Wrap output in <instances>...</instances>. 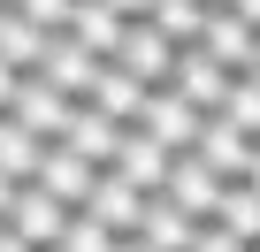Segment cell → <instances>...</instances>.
I'll list each match as a JSON object with an SVG mask.
<instances>
[{
  "label": "cell",
  "mask_w": 260,
  "mask_h": 252,
  "mask_svg": "<svg viewBox=\"0 0 260 252\" xmlns=\"http://www.w3.org/2000/svg\"><path fill=\"white\" fill-rule=\"evenodd\" d=\"M199 122H207V115H199V107H184V99L161 84V92H146V99H138L130 130H138V138H153L161 153H191V146H199Z\"/></svg>",
  "instance_id": "cell-1"
},
{
  "label": "cell",
  "mask_w": 260,
  "mask_h": 252,
  "mask_svg": "<svg viewBox=\"0 0 260 252\" xmlns=\"http://www.w3.org/2000/svg\"><path fill=\"white\" fill-rule=\"evenodd\" d=\"M252 31H260V8H252V0H207L199 46H207L222 69H245V54H252Z\"/></svg>",
  "instance_id": "cell-2"
},
{
  "label": "cell",
  "mask_w": 260,
  "mask_h": 252,
  "mask_svg": "<svg viewBox=\"0 0 260 252\" xmlns=\"http://www.w3.org/2000/svg\"><path fill=\"white\" fill-rule=\"evenodd\" d=\"M115 69H122V77H138L146 92H161V84L176 77V46H169L146 16H130V23H122V46H115Z\"/></svg>",
  "instance_id": "cell-3"
},
{
  "label": "cell",
  "mask_w": 260,
  "mask_h": 252,
  "mask_svg": "<svg viewBox=\"0 0 260 252\" xmlns=\"http://www.w3.org/2000/svg\"><path fill=\"white\" fill-rule=\"evenodd\" d=\"M169 92H176L184 107L214 115V107H222V92H230V69H222L207 46H176V77H169Z\"/></svg>",
  "instance_id": "cell-4"
},
{
  "label": "cell",
  "mask_w": 260,
  "mask_h": 252,
  "mask_svg": "<svg viewBox=\"0 0 260 252\" xmlns=\"http://www.w3.org/2000/svg\"><path fill=\"white\" fill-rule=\"evenodd\" d=\"M92 176H100V168H92V161H77V153H69L61 138H46V146H39V168H31V184H39L46 199H61L69 214L84 206V191H92Z\"/></svg>",
  "instance_id": "cell-5"
},
{
  "label": "cell",
  "mask_w": 260,
  "mask_h": 252,
  "mask_svg": "<svg viewBox=\"0 0 260 252\" xmlns=\"http://www.w3.org/2000/svg\"><path fill=\"white\" fill-rule=\"evenodd\" d=\"M69 107H77V99H61L46 77H23V84H16V99H8V122H16V130H31V138L46 146V138H61Z\"/></svg>",
  "instance_id": "cell-6"
},
{
  "label": "cell",
  "mask_w": 260,
  "mask_h": 252,
  "mask_svg": "<svg viewBox=\"0 0 260 252\" xmlns=\"http://www.w3.org/2000/svg\"><path fill=\"white\" fill-rule=\"evenodd\" d=\"M77 214H92V222H100L107 237H130V229H138V214H146V191H130V184H122L115 168H100Z\"/></svg>",
  "instance_id": "cell-7"
},
{
  "label": "cell",
  "mask_w": 260,
  "mask_h": 252,
  "mask_svg": "<svg viewBox=\"0 0 260 252\" xmlns=\"http://www.w3.org/2000/svg\"><path fill=\"white\" fill-rule=\"evenodd\" d=\"M61 222H69V206H61V199H46L39 184H16V206H8V222H0V229H16L31 252H54Z\"/></svg>",
  "instance_id": "cell-8"
},
{
  "label": "cell",
  "mask_w": 260,
  "mask_h": 252,
  "mask_svg": "<svg viewBox=\"0 0 260 252\" xmlns=\"http://www.w3.org/2000/svg\"><path fill=\"white\" fill-rule=\"evenodd\" d=\"M252 146H260V138H245L237 122L207 115V122H199V146H191V153H199V161H207L222 184H245V168H252Z\"/></svg>",
  "instance_id": "cell-9"
},
{
  "label": "cell",
  "mask_w": 260,
  "mask_h": 252,
  "mask_svg": "<svg viewBox=\"0 0 260 252\" xmlns=\"http://www.w3.org/2000/svg\"><path fill=\"white\" fill-rule=\"evenodd\" d=\"M31 77H46V84H54L61 99H84V92H92V77H100V61H92V54H84V46H77L69 31H54Z\"/></svg>",
  "instance_id": "cell-10"
},
{
  "label": "cell",
  "mask_w": 260,
  "mask_h": 252,
  "mask_svg": "<svg viewBox=\"0 0 260 252\" xmlns=\"http://www.w3.org/2000/svg\"><path fill=\"white\" fill-rule=\"evenodd\" d=\"M214 191H222V176H214L199 153H176V161H169V184H161L169 206H184L191 222H207V214H214Z\"/></svg>",
  "instance_id": "cell-11"
},
{
  "label": "cell",
  "mask_w": 260,
  "mask_h": 252,
  "mask_svg": "<svg viewBox=\"0 0 260 252\" xmlns=\"http://www.w3.org/2000/svg\"><path fill=\"white\" fill-rule=\"evenodd\" d=\"M61 146H69L77 161L107 168V161H115V146H122V122H107L100 107H84V99H77V107H69V122H61Z\"/></svg>",
  "instance_id": "cell-12"
},
{
  "label": "cell",
  "mask_w": 260,
  "mask_h": 252,
  "mask_svg": "<svg viewBox=\"0 0 260 252\" xmlns=\"http://www.w3.org/2000/svg\"><path fill=\"white\" fill-rule=\"evenodd\" d=\"M169 161H176V153H161V146H153V138H138V130H122V146H115V161H107V168H115L130 191H146V199H153V191L169 184Z\"/></svg>",
  "instance_id": "cell-13"
},
{
  "label": "cell",
  "mask_w": 260,
  "mask_h": 252,
  "mask_svg": "<svg viewBox=\"0 0 260 252\" xmlns=\"http://www.w3.org/2000/svg\"><path fill=\"white\" fill-rule=\"evenodd\" d=\"M92 61H115V46H122V16L107 8V0H69V23H61Z\"/></svg>",
  "instance_id": "cell-14"
},
{
  "label": "cell",
  "mask_w": 260,
  "mask_h": 252,
  "mask_svg": "<svg viewBox=\"0 0 260 252\" xmlns=\"http://www.w3.org/2000/svg\"><path fill=\"white\" fill-rule=\"evenodd\" d=\"M191 229H199V222H191L184 206H169V199L153 191V199H146V214H138V229H130V237H146L153 252H191Z\"/></svg>",
  "instance_id": "cell-15"
},
{
  "label": "cell",
  "mask_w": 260,
  "mask_h": 252,
  "mask_svg": "<svg viewBox=\"0 0 260 252\" xmlns=\"http://www.w3.org/2000/svg\"><path fill=\"white\" fill-rule=\"evenodd\" d=\"M138 99H146V84L122 77L115 61H100V77H92V92H84V107H100L107 122H122V130H130V115H138Z\"/></svg>",
  "instance_id": "cell-16"
},
{
  "label": "cell",
  "mask_w": 260,
  "mask_h": 252,
  "mask_svg": "<svg viewBox=\"0 0 260 252\" xmlns=\"http://www.w3.org/2000/svg\"><path fill=\"white\" fill-rule=\"evenodd\" d=\"M207 222H214V229H230L237 244H260V191H245V184H222Z\"/></svg>",
  "instance_id": "cell-17"
},
{
  "label": "cell",
  "mask_w": 260,
  "mask_h": 252,
  "mask_svg": "<svg viewBox=\"0 0 260 252\" xmlns=\"http://www.w3.org/2000/svg\"><path fill=\"white\" fill-rule=\"evenodd\" d=\"M146 23L169 39V46H199V23H207V0H146Z\"/></svg>",
  "instance_id": "cell-18"
},
{
  "label": "cell",
  "mask_w": 260,
  "mask_h": 252,
  "mask_svg": "<svg viewBox=\"0 0 260 252\" xmlns=\"http://www.w3.org/2000/svg\"><path fill=\"white\" fill-rule=\"evenodd\" d=\"M46 39H54V31L23 23L16 8H0V61H8V69H23V77H31V69H39V54H46Z\"/></svg>",
  "instance_id": "cell-19"
},
{
  "label": "cell",
  "mask_w": 260,
  "mask_h": 252,
  "mask_svg": "<svg viewBox=\"0 0 260 252\" xmlns=\"http://www.w3.org/2000/svg\"><path fill=\"white\" fill-rule=\"evenodd\" d=\"M222 122H237L245 138H260V77H245V69H230V92H222V107H214Z\"/></svg>",
  "instance_id": "cell-20"
},
{
  "label": "cell",
  "mask_w": 260,
  "mask_h": 252,
  "mask_svg": "<svg viewBox=\"0 0 260 252\" xmlns=\"http://www.w3.org/2000/svg\"><path fill=\"white\" fill-rule=\"evenodd\" d=\"M31 168H39V138L0 115V176H8V184H31Z\"/></svg>",
  "instance_id": "cell-21"
},
{
  "label": "cell",
  "mask_w": 260,
  "mask_h": 252,
  "mask_svg": "<svg viewBox=\"0 0 260 252\" xmlns=\"http://www.w3.org/2000/svg\"><path fill=\"white\" fill-rule=\"evenodd\" d=\"M54 252H115V237H107L92 214H69V222H61V237H54Z\"/></svg>",
  "instance_id": "cell-22"
},
{
  "label": "cell",
  "mask_w": 260,
  "mask_h": 252,
  "mask_svg": "<svg viewBox=\"0 0 260 252\" xmlns=\"http://www.w3.org/2000/svg\"><path fill=\"white\" fill-rule=\"evenodd\" d=\"M8 8H16L23 23H39V31H61V23H69V0H8Z\"/></svg>",
  "instance_id": "cell-23"
},
{
  "label": "cell",
  "mask_w": 260,
  "mask_h": 252,
  "mask_svg": "<svg viewBox=\"0 0 260 252\" xmlns=\"http://www.w3.org/2000/svg\"><path fill=\"white\" fill-rule=\"evenodd\" d=\"M191 252H252V244H237L230 229H214V222H199V229H191Z\"/></svg>",
  "instance_id": "cell-24"
},
{
  "label": "cell",
  "mask_w": 260,
  "mask_h": 252,
  "mask_svg": "<svg viewBox=\"0 0 260 252\" xmlns=\"http://www.w3.org/2000/svg\"><path fill=\"white\" fill-rule=\"evenodd\" d=\"M16 84H23V69H8V61H0V115H8V99H16Z\"/></svg>",
  "instance_id": "cell-25"
},
{
  "label": "cell",
  "mask_w": 260,
  "mask_h": 252,
  "mask_svg": "<svg viewBox=\"0 0 260 252\" xmlns=\"http://www.w3.org/2000/svg\"><path fill=\"white\" fill-rule=\"evenodd\" d=\"M107 8H115V16L130 23V16H146V0H107Z\"/></svg>",
  "instance_id": "cell-26"
},
{
  "label": "cell",
  "mask_w": 260,
  "mask_h": 252,
  "mask_svg": "<svg viewBox=\"0 0 260 252\" xmlns=\"http://www.w3.org/2000/svg\"><path fill=\"white\" fill-rule=\"evenodd\" d=\"M8 206H16V184H8V176H0V222H8Z\"/></svg>",
  "instance_id": "cell-27"
},
{
  "label": "cell",
  "mask_w": 260,
  "mask_h": 252,
  "mask_svg": "<svg viewBox=\"0 0 260 252\" xmlns=\"http://www.w3.org/2000/svg\"><path fill=\"white\" fill-rule=\"evenodd\" d=\"M0 252H31V244H23V237H16V229H0Z\"/></svg>",
  "instance_id": "cell-28"
},
{
  "label": "cell",
  "mask_w": 260,
  "mask_h": 252,
  "mask_svg": "<svg viewBox=\"0 0 260 252\" xmlns=\"http://www.w3.org/2000/svg\"><path fill=\"white\" fill-rule=\"evenodd\" d=\"M115 252H153V244L146 237H115Z\"/></svg>",
  "instance_id": "cell-29"
},
{
  "label": "cell",
  "mask_w": 260,
  "mask_h": 252,
  "mask_svg": "<svg viewBox=\"0 0 260 252\" xmlns=\"http://www.w3.org/2000/svg\"><path fill=\"white\" fill-rule=\"evenodd\" d=\"M245 191H260V146H252V168H245Z\"/></svg>",
  "instance_id": "cell-30"
},
{
  "label": "cell",
  "mask_w": 260,
  "mask_h": 252,
  "mask_svg": "<svg viewBox=\"0 0 260 252\" xmlns=\"http://www.w3.org/2000/svg\"><path fill=\"white\" fill-rule=\"evenodd\" d=\"M245 77H260V31H252V54H245Z\"/></svg>",
  "instance_id": "cell-31"
},
{
  "label": "cell",
  "mask_w": 260,
  "mask_h": 252,
  "mask_svg": "<svg viewBox=\"0 0 260 252\" xmlns=\"http://www.w3.org/2000/svg\"><path fill=\"white\" fill-rule=\"evenodd\" d=\"M0 8H8V0H0Z\"/></svg>",
  "instance_id": "cell-32"
},
{
  "label": "cell",
  "mask_w": 260,
  "mask_h": 252,
  "mask_svg": "<svg viewBox=\"0 0 260 252\" xmlns=\"http://www.w3.org/2000/svg\"><path fill=\"white\" fill-rule=\"evenodd\" d=\"M252 252H260V244H252Z\"/></svg>",
  "instance_id": "cell-33"
}]
</instances>
